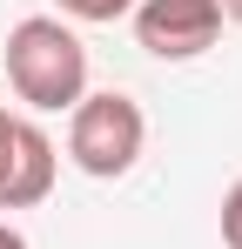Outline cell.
<instances>
[{"label":"cell","instance_id":"8","mask_svg":"<svg viewBox=\"0 0 242 249\" xmlns=\"http://www.w3.org/2000/svg\"><path fill=\"white\" fill-rule=\"evenodd\" d=\"M215 7H222V14H229V20L242 27V0H215Z\"/></svg>","mask_w":242,"mask_h":249},{"label":"cell","instance_id":"5","mask_svg":"<svg viewBox=\"0 0 242 249\" xmlns=\"http://www.w3.org/2000/svg\"><path fill=\"white\" fill-rule=\"evenodd\" d=\"M61 14H74V20H121V14H135V0H61Z\"/></svg>","mask_w":242,"mask_h":249},{"label":"cell","instance_id":"6","mask_svg":"<svg viewBox=\"0 0 242 249\" xmlns=\"http://www.w3.org/2000/svg\"><path fill=\"white\" fill-rule=\"evenodd\" d=\"M222 243L242 249V175L229 182V196H222Z\"/></svg>","mask_w":242,"mask_h":249},{"label":"cell","instance_id":"4","mask_svg":"<svg viewBox=\"0 0 242 249\" xmlns=\"http://www.w3.org/2000/svg\"><path fill=\"white\" fill-rule=\"evenodd\" d=\"M222 34L215 0H135V41L155 61H195Z\"/></svg>","mask_w":242,"mask_h":249},{"label":"cell","instance_id":"2","mask_svg":"<svg viewBox=\"0 0 242 249\" xmlns=\"http://www.w3.org/2000/svg\"><path fill=\"white\" fill-rule=\"evenodd\" d=\"M141 142H148V115L135 94L101 88V94H81L68 108V162L94 182H115L141 162Z\"/></svg>","mask_w":242,"mask_h":249},{"label":"cell","instance_id":"1","mask_svg":"<svg viewBox=\"0 0 242 249\" xmlns=\"http://www.w3.org/2000/svg\"><path fill=\"white\" fill-rule=\"evenodd\" d=\"M7 81L40 115L74 108L81 94H87V47H81V34L61 27L54 14L14 20V34H7Z\"/></svg>","mask_w":242,"mask_h":249},{"label":"cell","instance_id":"3","mask_svg":"<svg viewBox=\"0 0 242 249\" xmlns=\"http://www.w3.org/2000/svg\"><path fill=\"white\" fill-rule=\"evenodd\" d=\"M54 142H47V128L27 122V115H14V108H0V209H34L54 196Z\"/></svg>","mask_w":242,"mask_h":249},{"label":"cell","instance_id":"7","mask_svg":"<svg viewBox=\"0 0 242 249\" xmlns=\"http://www.w3.org/2000/svg\"><path fill=\"white\" fill-rule=\"evenodd\" d=\"M0 249H27V236H20V229H7V222H0Z\"/></svg>","mask_w":242,"mask_h":249}]
</instances>
